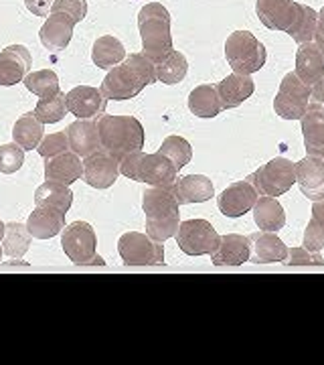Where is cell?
Masks as SVG:
<instances>
[{
	"mask_svg": "<svg viewBox=\"0 0 324 365\" xmlns=\"http://www.w3.org/2000/svg\"><path fill=\"white\" fill-rule=\"evenodd\" d=\"M155 81V63L144 53H132L120 66L110 69L100 90L104 91L108 100L122 102V100L136 98L146 86H150Z\"/></svg>",
	"mask_w": 324,
	"mask_h": 365,
	"instance_id": "cell-1",
	"label": "cell"
},
{
	"mask_svg": "<svg viewBox=\"0 0 324 365\" xmlns=\"http://www.w3.org/2000/svg\"><path fill=\"white\" fill-rule=\"evenodd\" d=\"M142 209L146 213V234L155 242L164 244L174 237L181 225L179 201L170 189L150 187L142 193Z\"/></svg>",
	"mask_w": 324,
	"mask_h": 365,
	"instance_id": "cell-2",
	"label": "cell"
},
{
	"mask_svg": "<svg viewBox=\"0 0 324 365\" xmlns=\"http://www.w3.org/2000/svg\"><path fill=\"white\" fill-rule=\"evenodd\" d=\"M98 130H100L102 150H105L116 160H122L134 153H140L146 140L142 124L134 116L104 114L98 118Z\"/></svg>",
	"mask_w": 324,
	"mask_h": 365,
	"instance_id": "cell-3",
	"label": "cell"
},
{
	"mask_svg": "<svg viewBox=\"0 0 324 365\" xmlns=\"http://www.w3.org/2000/svg\"><path fill=\"white\" fill-rule=\"evenodd\" d=\"M138 29L142 37V53L152 61H160L172 51L170 13L160 2H148L138 13Z\"/></svg>",
	"mask_w": 324,
	"mask_h": 365,
	"instance_id": "cell-4",
	"label": "cell"
},
{
	"mask_svg": "<svg viewBox=\"0 0 324 365\" xmlns=\"http://www.w3.org/2000/svg\"><path fill=\"white\" fill-rule=\"evenodd\" d=\"M120 173L132 181L146 182L150 187H164V189H170L179 179V169L172 165V160L160 153L144 155L142 150L122 158Z\"/></svg>",
	"mask_w": 324,
	"mask_h": 365,
	"instance_id": "cell-5",
	"label": "cell"
},
{
	"mask_svg": "<svg viewBox=\"0 0 324 365\" xmlns=\"http://www.w3.org/2000/svg\"><path fill=\"white\" fill-rule=\"evenodd\" d=\"M225 59L234 73L251 76L266 66L268 53L256 35L249 31H235L225 41Z\"/></svg>",
	"mask_w": 324,
	"mask_h": 365,
	"instance_id": "cell-6",
	"label": "cell"
},
{
	"mask_svg": "<svg viewBox=\"0 0 324 365\" xmlns=\"http://www.w3.org/2000/svg\"><path fill=\"white\" fill-rule=\"evenodd\" d=\"M247 181L254 185L259 195H284L296 182V163L284 157H276L259 167L256 173H251Z\"/></svg>",
	"mask_w": 324,
	"mask_h": 365,
	"instance_id": "cell-7",
	"label": "cell"
},
{
	"mask_svg": "<svg viewBox=\"0 0 324 365\" xmlns=\"http://www.w3.org/2000/svg\"><path fill=\"white\" fill-rule=\"evenodd\" d=\"M117 254L126 266H158L164 264V246L148 234L128 232L117 240Z\"/></svg>",
	"mask_w": 324,
	"mask_h": 365,
	"instance_id": "cell-8",
	"label": "cell"
},
{
	"mask_svg": "<svg viewBox=\"0 0 324 365\" xmlns=\"http://www.w3.org/2000/svg\"><path fill=\"white\" fill-rule=\"evenodd\" d=\"M310 93L312 88H308L304 81H300L294 71L286 73L282 83H280V90L273 98L276 114L284 120H300L308 110Z\"/></svg>",
	"mask_w": 324,
	"mask_h": 365,
	"instance_id": "cell-9",
	"label": "cell"
},
{
	"mask_svg": "<svg viewBox=\"0 0 324 365\" xmlns=\"http://www.w3.org/2000/svg\"><path fill=\"white\" fill-rule=\"evenodd\" d=\"M174 237L187 256H205L217 250L221 235L207 220H189L179 225Z\"/></svg>",
	"mask_w": 324,
	"mask_h": 365,
	"instance_id": "cell-10",
	"label": "cell"
},
{
	"mask_svg": "<svg viewBox=\"0 0 324 365\" xmlns=\"http://www.w3.org/2000/svg\"><path fill=\"white\" fill-rule=\"evenodd\" d=\"M61 248L73 264L88 266L98 254V235L88 222L69 223L61 234Z\"/></svg>",
	"mask_w": 324,
	"mask_h": 365,
	"instance_id": "cell-11",
	"label": "cell"
},
{
	"mask_svg": "<svg viewBox=\"0 0 324 365\" xmlns=\"http://www.w3.org/2000/svg\"><path fill=\"white\" fill-rule=\"evenodd\" d=\"M67 100V110L69 114L78 118V120H98L104 116L108 98L104 91L91 86H78L71 91L65 93Z\"/></svg>",
	"mask_w": 324,
	"mask_h": 365,
	"instance_id": "cell-12",
	"label": "cell"
},
{
	"mask_svg": "<svg viewBox=\"0 0 324 365\" xmlns=\"http://www.w3.org/2000/svg\"><path fill=\"white\" fill-rule=\"evenodd\" d=\"M256 13L261 25L270 31L288 33L300 13V2L294 0H256Z\"/></svg>",
	"mask_w": 324,
	"mask_h": 365,
	"instance_id": "cell-13",
	"label": "cell"
},
{
	"mask_svg": "<svg viewBox=\"0 0 324 365\" xmlns=\"http://www.w3.org/2000/svg\"><path fill=\"white\" fill-rule=\"evenodd\" d=\"M120 175V160L110 157L105 150H98L83 158V181L93 189H108Z\"/></svg>",
	"mask_w": 324,
	"mask_h": 365,
	"instance_id": "cell-14",
	"label": "cell"
},
{
	"mask_svg": "<svg viewBox=\"0 0 324 365\" xmlns=\"http://www.w3.org/2000/svg\"><path fill=\"white\" fill-rule=\"evenodd\" d=\"M259 193L249 181L231 182L217 199L219 211L227 217H244L247 211H251Z\"/></svg>",
	"mask_w": 324,
	"mask_h": 365,
	"instance_id": "cell-15",
	"label": "cell"
},
{
	"mask_svg": "<svg viewBox=\"0 0 324 365\" xmlns=\"http://www.w3.org/2000/svg\"><path fill=\"white\" fill-rule=\"evenodd\" d=\"M33 57L25 45H9L0 51V86L9 88L26 78L31 71Z\"/></svg>",
	"mask_w": 324,
	"mask_h": 365,
	"instance_id": "cell-16",
	"label": "cell"
},
{
	"mask_svg": "<svg viewBox=\"0 0 324 365\" xmlns=\"http://www.w3.org/2000/svg\"><path fill=\"white\" fill-rule=\"evenodd\" d=\"M78 25L71 16L61 13H51L47 21L43 23L39 33V39L45 49L53 53L63 51L73 37V26Z\"/></svg>",
	"mask_w": 324,
	"mask_h": 365,
	"instance_id": "cell-17",
	"label": "cell"
},
{
	"mask_svg": "<svg viewBox=\"0 0 324 365\" xmlns=\"http://www.w3.org/2000/svg\"><path fill=\"white\" fill-rule=\"evenodd\" d=\"M306 155L324 163V108L308 104L306 114L300 118Z\"/></svg>",
	"mask_w": 324,
	"mask_h": 365,
	"instance_id": "cell-18",
	"label": "cell"
},
{
	"mask_svg": "<svg viewBox=\"0 0 324 365\" xmlns=\"http://www.w3.org/2000/svg\"><path fill=\"white\" fill-rule=\"evenodd\" d=\"M294 73L298 76L300 81H304L308 88H314L316 83H320L324 78V55L320 47L310 41V43H302L296 51V69Z\"/></svg>",
	"mask_w": 324,
	"mask_h": 365,
	"instance_id": "cell-19",
	"label": "cell"
},
{
	"mask_svg": "<svg viewBox=\"0 0 324 365\" xmlns=\"http://www.w3.org/2000/svg\"><path fill=\"white\" fill-rule=\"evenodd\" d=\"M67 138H69V150L81 158L102 150L98 122H93V120H75L73 124H69Z\"/></svg>",
	"mask_w": 324,
	"mask_h": 365,
	"instance_id": "cell-20",
	"label": "cell"
},
{
	"mask_svg": "<svg viewBox=\"0 0 324 365\" xmlns=\"http://www.w3.org/2000/svg\"><path fill=\"white\" fill-rule=\"evenodd\" d=\"M172 195L177 197L179 205H189V203H203L215 195L213 181L205 175H187L177 179L170 187Z\"/></svg>",
	"mask_w": 324,
	"mask_h": 365,
	"instance_id": "cell-21",
	"label": "cell"
},
{
	"mask_svg": "<svg viewBox=\"0 0 324 365\" xmlns=\"http://www.w3.org/2000/svg\"><path fill=\"white\" fill-rule=\"evenodd\" d=\"M251 256L249 260L256 264H272V262H284L288 256V246L273 234V232H256L247 235Z\"/></svg>",
	"mask_w": 324,
	"mask_h": 365,
	"instance_id": "cell-22",
	"label": "cell"
},
{
	"mask_svg": "<svg viewBox=\"0 0 324 365\" xmlns=\"http://www.w3.org/2000/svg\"><path fill=\"white\" fill-rule=\"evenodd\" d=\"M296 182L302 195L310 201L324 199V163L306 157L296 163Z\"/></svg>",
	"mask_w": 324,
	"mask_h": 365,
	"instance_id": "cell-23",
	"label": "cell"
},
{
	"mask_svg": "<svg viewBox=\"0 0 324 365\" xmlns=\"http://www.w3.org/2000/svg\"><path fill=\"white\" fill-rule=\"evenodd\" d=\"M251 248L249 237L239 234H225L219 237V246L211 254V260L215 266H241L249 260Z\"/></svg>",
	"mask_w": 324,
	"mask_h": 365,
	"instance_id": "cell-24",
	"label": "cell"
},
{
	"mask_svg": "<svg viewBox=\"0 0 324 365\" xmlns=\"http://www.w3.org/2000/svg\"><path fill=\"white\" fill-rule=\"evenodd\" d=\"M83 177V163L75 153H61L57 157L47 158L45 163V179L47 181L73 185Z\"/></svg>",
	"mask_w": 324,
	"mask_h": 365,
	"instance_id": "cell-25",
	"label": "cell"
},
{
	"mask_svg": "<svg viewBox=\"0 0 324 365\" xmlns=\"http://www.w3.org/2000/svg\"><path fill=\"white\" fill-rule=\"evenodd\" d=\"M254 91H256L254 79L249 76H241V73L227 76L217 83V93H219L223 110H234L237 106H241L247 98H251Z\"/></svg>",
	"mask_w": 324,
	"mask_h": 365,
	"instance_id": "cell-26",
	"label": "cell"
},
{
	"mask_svg": "<svg viewBox=\"0 0 324 365\" xmlns=\"http://www.w3.org/2000/svg\"><path fill=\"white\" fill-rule=\"evenodd\" d=\"M26 227L33 237L37 240H49L61 234L65 227V213L59 209L37 207L26 220Z\"/></svg>",
	"mask_w": 324,
	"mask_h": 365,
	"instance_id": "cell-27",
	"label": "cell"
},
{
	"mask_svg": "<svg viewBox=\"0 0 324 365\" xmlns=\"http://www.w3.org/2000/svg\"><path fill=\"white\" fill-rule=\"evenodd\" d=\"M254 220L261 232H280L286 225V211L276 197L261 195L254 205Z\"/></svg>",
	"mask_w": 324,
	"mask_h": 365,
	"instance_id": "cell-28",
	"label": "cell"
},
{
	"mask_svg": "<svg viewBox=\"0 0 324 365\" xmlns=\"http://www.w3.org/2000/svg\"><path fill=\"white\" fill-rule=\"evenodd\" d=\"M124 59H126V49H124L122 41L112 35H104V37L95 39L93 47H91V61L102 69H112V67L120 66Z\"/></svg>",
	"mask_w": 324,
	"mask_h": 365,
	"instance_id": "cell-29",
	"label": "cell"
},
{
	"mask_svg": "<svg viewBox=\"0 0 324 365\" xmlns=\"http://www.w3.org/2000/svg\"><path fill=\"white\" fill-rule=\"evenodd\" d=\"M189 110L193 112L197 118H215L221 110V100L217 93V86L211 83H203L197 86L191 93H189Z\"/></svg>",
	"mask_w": 324,
	"mask_h": 365,
	"instance_id": "cell-30",
	"label": "cell"
},
{
	"mask_svg": "<svg viewBox=\"0 0 324 365\" xmlns=\"http://www.w3.org/2000/svg\"><path fill=\"white\" fill-rule=\"evenodd\" d=\"M73 203V193L67 185L55 181H45L39 189L35 191V205L37 207L59 209L67 213Z\"/></svg>",
	"mask_w": 324,
	"mask_h": 365,
	"instance_id": "cell-31",
	"label": "cell"
},
{
	"mask_svg": "<svg viewBox=\"0 0 324 365\" xmlns=\"http://www.w3.org/2000/svg\"><path fill=\"white\" fill-rule=\"evenodd\" d=\"M187 71H189V63H187V57L181 51H172L162 57L160 61L155 63V73L156 81H162L167 86H174V83H181L182 79L187 78Z\"/></svg>",
	"mask_w": 324,
	"mask_h": 365,
	"instance_id": "cell-32",
	"label": "cell"
},
{
	"mask_svg": "<svg viewBox=\"0 0 324 365\" xmlns=\"http://www.w3.org/2000/svg\"><path fill=\"white\" fill-rule=\"evenodd\" d=\"M14 143L19 144L23 150H33L37 148L43 140V122L37 120L33 112H28L25 116L16 120L13 128Z\"/></svg>",
	"mask_w": 324,
	"mask_h": 365,
	"instance_id": "cell-33",
	"label": "cell"
},
{
	"mask_svg": "<svg viewBox=\"0 0 324 365\" xmlns=\"http://www.w3.org/2000/svg\"><path fill=\"white\" fill-rule=\"evenodd\" d=\"M31 240H33V235L28 232L26 223H6V232H4V237H2V250H4L6 256L21 260L31 248Z\"/></svg>",
	"mask_w": 324,
	"mask_h": 365,
	"instance_id": "cell-34",
	"label": "cell"
},
{
	"mask_svg": "<svg viewBox=\"0 0 324 365\" xmlns=\"http://www.w3.org/2000/svg\"><path fill=\"white\" fill-rule=\"evenodd\" d=\"M316 26H318V13L310 6H306V4H300V13L296 16V21H294V25L290 26L288 35L298 45L310 43V41H314V35H316Z\"/></svg>",
	"mask_w": 324,
	"mask_h": 365,
	"instance_id": "cell-35",
	"label": "cell"
},
{
	"mask_svg": "<svg viewBox=\"0 0 324 365\" xmlns=\"http://www.w3.org/2000/svg\"><path fill=\"white\" fill-rule=\"evenodd\" d=\"M25 88L31 93L39 96V98H49V96H55L59 93V78L57 73L51 71V69H39V71H28L26 78L23 79Z\"/></svg>",
	"mask_w": 324,
	"mask_h": 365,
	"instance_id": "cell-36",
	"label": "cell"
},
{
	"mask_svg": "<svg viewBox=\"0 0 324 365\" xmlns=\"http://www.w3.org/2000/svg\"><path fill=\"white\" fill-rule=\"evenodd\" d=\"M67 100H65L63 91L55 93V96H49V98H41L37 102V108H35V116L43 124H55L59 120H63L65 114H67Z\"/></svg>",
	"mask_w": 324,
	"mask_h": 365,
	"instance_id": "cell-37",
	"label": "cell"
},
{
	"mask_svg": "<svg viewBox=\"0 0 324 365\" xmlns=\"http://www.w3.org/2000/svg\"><path fill=\"white\" fill-rule=\"evenodd\" d=\"M158 153L164 155L169 160H172V165L179 170L182 167H187L191 163V158H193V148H191L189 140H184L182 136H167L160 144Z\"/></svg>",
	"mask_w": 324,
	"mask_h": 365,
	"instance_id": "cell-38",
	"label": "cell"
},
{
	"mask_svg": "<svg viewBox=\"0 0 324 365\" xmlns=\"http://www.w3.org/2000/svg\"><path fill=\"white\" fill-rule=\"evenodd\" d=\"M25 163V150L19 144H2L0 146V173L13 175L23 167Z\"/></svg>",
	"mask_w": 324,
	"mask_h": 365,
	"instance_id": "cell-39",
	"label": "cell"
},
{
	"mask_svg": "<svg viewBox=\"0 0 324 365\" xmlns=\"http://www.w3.org/2000/svg\"><path fill=\"white\" fill-rule=\"evenodd\" d=\"M37 150H39V155L43 158H51L61 155V153H67L69 150L67 132H55V134H49V136H43Z\"/></svg>",
	"mask_w": 324,
	"mask_h": 365,
	"instance_id": "cell-40",
	"label": "cell"
},
{
	"mask_svg": "<svg viewBox=\"0 0 324 365\" xmlns=\"http://www.w3.org/2000/svg\"><path fill=\"white\" fill-rule=\"evenodd\" d=\"M51 13H61L71 16L75 23H81L88 14V0H55Z\"/></svg>",
	"mask_w": 324,
	"mask_h": 365,
	"instance_id": "cell-41",
	"label": "cell"
},
{
	"mask_svg": "<svg viewBox=\"0 0 324 365\" xmlns=\"http://www.w3.org/2000/svg\"><path fill=\"white\" fill-rule=\"evenodd\" d=\"M284 264L288 266H324V258L318 252H310L306 248H288Z\"/></svg>",
	"mask_w": 324,
	"mask_h": 365,
	"instance_id": "cell-42",
	"label": "cell"
},
{
	"mask_svg": "<svg viewBox=\"0 0 324 365\" xmlns=\"http://www.w3.org/2000/svg\"><path fill=\"white\" fill-rule=\"evenodd\" d=\"M304 248L310 250V252H320L324 250V223L316 222V220H312L306 225V230H304Z\"/></svg>",
	"mask_w": 324,
	"mask_h": 365,
	"instance_id": "cell-43",
	"label": "cell"
},
{
	"mask_svg": "<svg viewBox=\"0 0 324 365\" xmlns=\"http://www.w3.org/2000/svg\"><path fill=\"white\" fill-rule=\"evenodd\" d=\"M53 2L55 0H25V6L28 9V13H33L35 16H49Z\"/></svg>",
	"mask_w": 324,
	"mask_h": 365,
	"instance_id": "cell-44",
	"label": "cell"
},
{
	"mask_svg": "<svg viewBox=\"0 0 324 365\" xmlns=\"http://www.w3.org/2000/svg\"><path fill=\"white\" fill-rule=\"evenodd\" d=\"M314 43L320 47V51H323V55H324V6H323V11L318 13V26H316Z\"/></svg>",
	"mask_w": 324,
	"mask_h": 365,
	"instance_id": "cell-45",
	"label": "cell"
},
{
	"mask_svg": "<svg viewBox=\"0 0 324 365\" xmlns=\"http://www.w3.org/2000/svg\"><path fill=\"white\" fill-rule=\"evenodd\" d=\"M312 220L324 223V199L312 201Z\"/></svg>",
	"mask_w": 324,
	"mask_h": 365,
	"instance_id": "cell-46",
	"label": "cell"
},
{
	"mask_svg": "<svg viewBox=\"0 0 324 365\" xmlns=\"http://www.w3.org/2000/svg\"><path fill=\"white\" fill-rule=\"evenodd\" d=\"M4 232H6V223L0 222V244H2V237H4Z\"/></svg>",
	"mask_w": 324,
	"mask_h": 365,
	"instance_id": "cell-47",
	"label": "cell"
},
{
	"mask_svg": "<svg viewBox=\"0 0 324 365\" xmlns=\"http://www.w3.org/2000/svg\"><path fill=\"white\" fill-rule=\"evenodd\" d=\"M2 254H4V250H2V246H0V258H2Z\"/></svg>",
	"mask_w": 324,
	"mask_h": 365,
	"instance_id": "cell-48",
	"label": "cell"
},
{
	"mask_svg": "<svg viewBox=\"0 0 324 365\" xmlns=\"http://www.w3.org/2000/svg\"><path fill=\"white\" fill-rule=\"evenodd\" d=\"M323 88H324V78H323Z\"/></svg>",
	"mask_w": 324,
	"mask_h": 365,
	"instance_id": "cell-49",
	"label": "cell"
}]
</instances>
